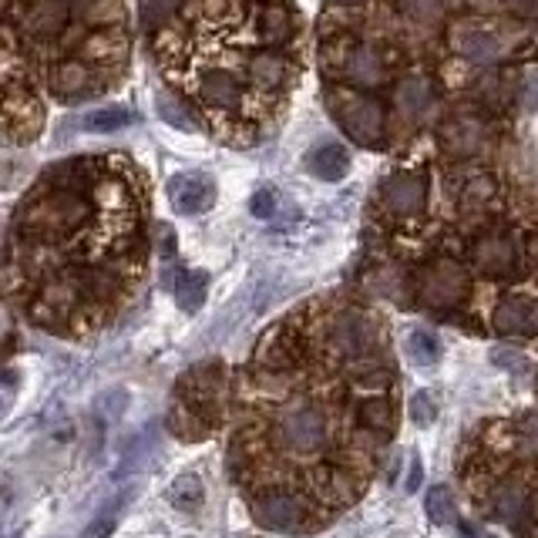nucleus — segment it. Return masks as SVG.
Masks as SVG:
<instances>
[{
  "label": "nucleus",
  "instance_id": "1",
  "mask_svg": "<svg viewBox=\"0 0 538 538\" xmlns=\"http://www.w3.org/2000/svg\"><path fill=\"white\" fill-rule=\"evenodd\" d=\"M51 189H37L17 212V236L27 243L54 246L78 233L91 216L88 199L74 185L48 182Z\"/></svg>",
  "mask_w": 538,
  "mask_h": 538
},
{
  "label": "nucleus",
  "instance_id": "2",
  "mask_svg": "<svg viewBox=\"0 0 538 538\" xmlns=\"http://www.w3.org/2000/svg\"><path fill=\"white\" fill-rule=\"evenodd\" d=\"M330 441V414L320 401H296L276 414V444L296 458H313Z\"/></svg>",
  "mask_w": 538,
  "mask_h": 538
},
{
  "label": "nucleus",
  "instance_id": "3",
  "mask_svg": "<svg viewBox=\"0 0 538 538\" xmlns=\"http://www.w3.org/2000/svg\"><path fill=\"white\" fill-rule=\"evenodd\" d=\"M417 296L431 310H458L468 300V273L454 259H434L417 276Z\"/></svg>",
  "mask_w": 538,
  "mask_h": 538
},
{
  "label": "nucleus",
  "instance_id": "4",
  "mask_svg": "<svg viewBox=\"0 0 538 538\" xmlns=\"http://www.w3.org/2000/svg\"><path fill=\"white\" fill-rule=\"evenodd\" d=\"M222 394H226V370L222 364H199L175 384V401L189 404L216 428L222 414Z\"/></svg>",
  "mask_w": 538,
  "mask_h": 538
},
{
  "label": "nucleus",
  "instance_id": "5",
  "mask_svg": "<svg viewBox=\"0 0 538 538\" xmlns=\"http://www.w3.org/2000/svg\"><path fill=\"white\" fill-rule=\"evenodd\" d=\"M249 512H253L259 525L273 528V532L293 535L306 528V502L286 485H269L263 491H256L253 502H249Z\"/></svg>",
  "mask_w": 538,
  "mask_h": 538
},
{
  "label": "nucleus",
  "instance_id": "6",
  "mask_svg": "<svg viewBox=\"0 0 538 538\" xmlns=\"http://www.w3.org/2000/svg\"><path fill=\"white\" fill-rule=\"evenodd\" d=\"M330 347L347 360H367L377 347V327L364 310H343L330 323Z\"/></svg>",
  "mask_w": 538,
  "mask_h": 538
},
{
  "label": "nucleus",
  "instance_id": "7",
  "mask_svg": "<svg viewBox=\"0 0 538 538\" xmlns=\"http://www.w3.org/2000/svg\"><path fill=\"white\" fill-rule=\"evenodd\" d=\"M340 125L347 128L350 138H357L360 145H377L384 135V108L367 95H350L337 105Z\"/></svg>",
  "mask_w": 538,
  "mask_h": 538
},
{
  "label": "nucleus",
  "instance_id": "8",
  "mask_svg": "<svg viewBox=\"0 0 538 538\" xmlns=\"http://www.w3.org/2000/svg\"><path fill=\"white\" fill-rule=\"evenodd\" d=\"M491 323L502 337H532V333H538V300L525 293L505 296L491 313Z\"/></svg>",
  "mask_w": 538,
  "mask_h": 538
},
{
  "label": "nucleus",
  "instance_id": "9",
  "mask_svg": "<svg viewBox=\"0 0 538 538\" xmlns=\"http://www.w3.org/2000/svg\"><path fill=\"white\" fill-rule=\"evenodd\" d=\"M471 259L485 276H512L518 266V249L515 239L505 233H488L481 236L475 249H471Z\"/></svg>",
  "mask_w": 538,
  "mask_h": 538
},
{
  "label": "nucleus",
  "instance_id": "10",
  "mask_svg": "<svg viewBox=\"0 0 538 538\" xmlns=\"http://www.w3.org/2000/svg\"><path fill=\"white\" fill-rule=\"evenodd\" d=\"M0 111H4V125L0 132L11 135V138H34L37 128H41V105L27 95V91H7L0 98Z\"/></svg>",
  "mask_w": 538,
  "mask_h": 538
},
{
  "label": "nucleus",
  "instance_id": "11",
  "mask_svg": "<svg viewBox=\"0 0 538 538\" xmlns=\"http://www.w3.org/2000/svg\"><path fill=\"white\" fill-rule=\"evenodd\" d=\"M169 196L182 216H199V212H209L212 202H216V185L206 175H175L169 182Z\"/></svg>",
  "mask_w": 538,
  "mask_h": 538
},
{
  "label": "nucleus",
  "instance_id": "12",
  "mask_svg": "<svg viewBox=\"0 0 538 538\" xmlns=\"http://www.w3.org/2000/svg\"><path fill=\"white\" fill-rule=\"evenodd\" d=\"M384 202L394 216H421L424 202H428V185H424L421 175H394L384 185Z\"/></svg>",
  "mask_w": 538,
  "mask_h": 538
},
{
  "label": "nucleus",
  "instance_id": "13",
  "mask_svg": "<svg viewBox=\"0 0 538 538\" xmlns=\"http://www.w3.org/2000/svg\"><path fill=\"white\" fill-rule=\"evenodd\" d=\"M71 17L68 0H37L31 7V14L24 17V31L34 37V41H51V37L64 34Z\"/></svg>",
  "mask_w": 538,
  "mask_h": 538
},
{
  "label": "nucleus",
  "instance_id": "14",
  "mask_svg": "<svg viewBox=\"0 0 538 538\" xmlns=\"http://www.w3.org/2000/svg\"><path fill=\"white\" fill-rule=\"evenodd\" d=\"M256 360L263 370L280 377V374H290V370H296L303 364V350H300V343H296L293 333H273V337L263 340Z\"/></svg>",
  "mask_w": 538,
  "mask_h": 538
},
{
  "label": "nucleus",
  "instance_id": "15",
  "mask_svg": "<svg viewBox=\"0 0 538 538\" xmlns=\"http://www.w3.org/2000/svg\"><path fill=\"white\" fill-rule=\"evenodd\" d=\"M199 95L206 98L212 108H222V111H236L239 105H243V85H239L236 74L226 71V68L202 71Z\"/></svg>",
  "mask_w": 538,
  "mask_h": 538
},
{
  "label": "nucleus",
  "instance_id": "16",
  "mask_svg": "<svg viewBox=\"0 0 538 538\" xmlns=\"http://www.w3.org/2000/svg\"><path fill=\"white\" fill-rule=\"evenodd\" d=\"M306 169L323 182H340L350 172V152L337 142H323L306 155Z\"/></svg>",
  "mask_w": 538,
  "mask_h": 538
},
{
  "label": "nucleus",
  "instance_id": "17",
  "mask_svg": "<svg viewBox=\"0 0 538 538\" xmlns=\"http://www.w3.org/2000/svg\"><path fill=\"white\" fill-rule=\"evenodd\" d=\"M528 498H532V491H528L518 478H508L491 491V515L502 518V522L518 525V518H522L528 508Z\"/></svg>",
  "mask_w": 538,
  "mask_h": 538
},
{
  "label": "nucleus",
  "instance_id": "18",
  "mask_svg": "<svg viewBox=\"0 0 538 538\" xmlns=\"http://www.w3.org/2000/svg\"><path fill=\"white\" fill-rule=\"evenodd\" d=\"M481 142H485V132H481L478 122H471V118H454L441 128V145L448 148L454 159H468V155H475Z\"/></svg>",
  "mask_w": 538,
  "mask_h": 538
},
{
  "label": "nucleus",
  "instance_id": "19",
  "mask_svg": "<svg viewBox=\"0 0 538 538\" xmlns=\"http://www.w3.org/2000/svg\"><path fill=\"white\" fill-rule=\"evenodd\" d=\"M357 421L360 428L370 431L374 438H384V434L394 431V404L387 394H374V397H364L357 404Z\"/></svg>",
  "mask_w": 538,
  "mask_h": 538
},
{
  "label": "nucleus",
  "instance_id": "20",
  "mask_svg": "<svg viewBox=\"0 0 538 538\" xmlns=\"http://www.w3.org/2000/svg\"><path fill=\"white\" fill-rule=\"evenodd\" d=\"M51 85L54 91H58L61 98H85L95 91V85H91V71H88V64H81V61H64L58 71H54V78H51Z\"/></svg>",
  "mask_w": 538,
  "mask_h": 538
},
{
  "label": "nucleus",
  "instance_id": "21",
  "mask_svg": "<svg viewBox=\"0 0 538 538\" xmlns=\"http://www.w3.org/2000/svg\"><path fill=\"white\" fill-rule=\"evenodd\" d=\"M165 424H169V431L182 441H202V438H209V431H212V424L206 421V417L196 414L189 404H182V401H175L169 407Z\"/></svg>",
  "mask_w": 538,
  "mask_h": 538
},
{
  "label": "nucleus",
  "instance_id": "22",
  "mask_svg": "<svg viewBox=\"0 0 538 538\" xmlns=\"http://www.w3.org/2000/svg\"><path fill=\"white\" fill-rule=\"evenodd\" d=\"M172 293H175V303H179L185 313H196V310H202V303H206L209 276L199 273V269H185V273L175 276Z\"/></svg>",
  "mask_w": 538,
  "mask_h": 538
},
{
  "label": "nucleus",
  "instance_id": "23",
  "mask_svg": "<svg viewBox=\"0 0 538 538\" xmlns=\"http://www.w3.org/2000/svg\"><path fill=\"white\" fill-rule=\"evenodd\" d=\"M169 502L179 508V512H199L202 502H206V485H202V478L196 471H185V475L172 481Z\"/></svg>",
  "mask_w": 538,
  "mask_h": 538
},
{
  "label": "nucleus",
  "instance_id": "24",
  "mask_svg": "<svg viewBox=\"0 0 538 538\" xmlns=\"http://www.w3.org/2000/svg\"><path fill=\"white\" fill-rule=\"evenodd\" d=\"M394 105L401 115L414 118L431 105V85L424 78H404L394 91Z\"/></svg>",
  "mask_w": 538,
  "mask_h": 538
},
{
  "label": "nucleus",
  "instance_id": "25",
  "mask_svg": "<svg viewBox=\"0 0 538 538\" xmlns=\"http://www.w3.org/2000/svg\"><path fill=\"white\" fill-rule=\"evenodd\" d=\"M343 71H347L350 81H357V85H374L380 78V58L374 54V48H367V44H360L347 54V64H343Z\"/></svg>",
  "mask_w": 538,
  "mask_h": 538
},
{
  "label": "nucleus",
  "instance_id": "26",
  "mask_svg": "<svg viewBox=\"0 0 538 538\" xmlns=\"http://www.w3.org/2000/svg\"><path fill=\"white\" fill-rule=\"evenodd\" d=\"M454 48H458V54H465L468 61L485 64L498 54V41L495 34H485V31H461L454 37Z\"/></svg>",
  "mask_w": 538,
  "mask_h": 538
},
{
  "label": "nucleus",
  "instance_id": "27",
  "mask_svg": "<svg viewBox=\"0 0 538 538\" xmlns=\"http://www.w3.org/2000/svg\"><path fill=\"white\" fill-rule=\"evenodd\" d=\"M290 31H293V17L286 7L266 4L263 11H259V37H263V41H286Z\"/></svg>",
  "mask_w": 538,
  "mask_h": 538
},
{
  "label": "nucleus",
  "instance_id": "28",
  "mask_svg": "<svg viewBox=\"0 0 538 538\" xmlns=\"http://www.w3.org/2000/svg\"><path fill=\"white\" fill-rule=\"evenodd\" d=\"M286 78V64L276 58V54H259V58H253V64H249V81H253L256 88H280Z\"/></svg>",
  "mask_w": 538,
  "mask_h": 538
},
{
  "label": "nucleus",
  "instance_id": "29",
  "mask_svg": "<svg viewBox=\"0 0 538 538\" xmlns=\"http://www.w3.org/2000/svg\"><path fill=\"white\" fill-rule=\"evenodd\" d=\"M407 357L421 367H431L441 360V340L428 330H411L407 333Z\"/></svg>",
  "mask_w": 538,
  "mask_h": 538
},
{
  "label": "nucleus",
  "instance_id": "30",
  "mask_svg": "<svg viewBox=\"0 0 538 538\" xmlns=\"http://www.w3.org/2000/svg\"><path fill=\"white\" fill-rule=\"evenodd\" d=\"M428 518L438 525H454L458 522V502H454V491L448 485H434L428 491Z\"/></svg>",
  "mask_w": 538,
  "mask_h": 538
},
{
  "label": "nucleus",
  "instance_id": "31",
  "mask_svg": "<svg viewBox=\"0 0 538 538\" xmlns=\"http://www.w3.org/2000/svg\"><path fill=\"white\" fill-rule=\"evenodd\" d=\"M132 111L128 108H118V105H111V108H98V111H91V115H85V128L88 132H118V128H125V125H132Z\"/></svg>",
  "mask_w": 538,
  "mask_h": 538
},
{
  "label": "nucleus",
  "instance_id": "32",
  "mask_svg": "<svg viewBox=\"0 0 538 538\" xmlns=\"http://www.w3.org/2000/svg\"><path fill=\"white\" fill-rule=\"evenodd\" d=\"M78 14L85 17V21H95V24L122 21V4H118V0H81Z\"/></svg>",
  "mask_w": 538,
  "mask_h": 538
},
{
  "label": "nucleus",
  "instance_id": "33",
  "mask_svg": "<svg viewBox=\"0 0 538 538\" xmlns=\"http://www.w3.org/2000/svg\"><path fill=\"white\" fill-rule=\"evenodd\" d=\"M401 11L417 24H434L444 14V0H401Z\"/></svg>",
  "mask_w": 538,
  "mask_h": 538
},
{
  "label": "nucleus",
  "instance_id": "34",
  "mask_svg": "<svg viewBox=\"0 0 538 538\" xmlns=\"http://www.w3.org/2000/svg\"><path fill=\"white\" fill-rule=\"evenodd\" d=\"M155 108H159V118L162 122H169L172 128H182V132H192V118H185V108L175 101L172 95H159L155 98Z\"/></svg>",
  "mask_w": 538,
  "mask_h": 538
},
{
  "label": "nucleus",
  "instance_id": "35",
  "mask_svg": "<svg viewBox=\"0 0 538 538\" xmlns=\"http://www.w3.org/2000/svg\"><path fill=\"white\" fill-rule=\"evenodd\" d=\"M411 421L417 428H428V424L438 421V401L431 397V391H417L411 397Z\"/></svg>",
  "mask_w": 538,
  "mask_h": 538
},
{
  "label": "nucleus",
  "instance_id": "36",
  "mask_svg": "<svg viewBox=\"0 0 538 538\" xmlns=\"http://www.w3.org/2000/svg\"><path fill=\"white\" fill-rule=\"evenodd\" d=\"M175 11V0H142V24L145 31H155L162 21H169Z\"/></svg>",
  "mask_w": 538,
  "mask_h": 538
},
{
  "label": "nucleus",
  "instance_id": "37",
  "mask_svg": "<svg viewBox=\"0 0 538 538\" xmlns=\"http://www.w3.org/2000/svg\"><path fill=\"white\" fill-rule=\"evenodd\" d=\"M518 444H522L525 454L538 458V414H525L518 421Z\"/></svg>",
  "mask_w": 538,
  "mask_h": 538
},
{
  "label": "nucleus",
  "instance_id": "38",
  "mask_svg": "<svg viewBox=\"0 0 538 538\" xmlns=\"http://www.w3.org/2000/svg\"><path fill=\"white\" fill-rule=\"evenodd\" d=\"M491 192H495V182H491V179H475L465 189V199H461V202H465V209H481L485 202H491Z\"/></svg>",
  "mask_w": 538,
  "mask_h": 538
},
{
  "label": "nucleus",
  "instance_id": "39",
  "mask_svg": "<svg viewBox=\"0 0 538 538\" xmlns=\"http://www.w3.org/2000/svg\"><path fill=\"white\" fill-rule=\"evenodd\" d=\"M125 404H128V394H125V391H108V394L98 401V411L108 414V421H115V417L125 411Z\"/></svg>",
  "mask_w": 538,
  "mask_h": 538
},
{
  "label": "nucleus",
  "instance_id": "40",
  "mask_svg": "<svg viewBox=\"0 0 538 538\" xmlns=\"http://www.w3.org/2000/svg\"><path fill=\"white\" fill-rule=\"evenodd\" d=\"M249 212H253V216H259V219H269V216L276 212V196H273L269 189L256 192L253 202H249Z\"/></svg>",
  "mask_w": 538,
  "mask_h": 538
},
{
  "label": "nucleus",
  "instance_id": "41",
  "mask_svg": "<svg viewBox=\"0 0 538 538\" xmlns=\"http://www.w3.org/2000/svg\"><path fill=\"white\" fill-rule=\"evenodd\" d=\"M522 105H525V111H538V68H532V71L525 74Z\"/></svg>",
  "mask_w": 538,
  "mask_h": 538
},
{
  "label": "nucleus",
  "instance_id": "42",
  "mask_svg": "<svg viewBox=\"0 0 538 538\" xmlns=\"http://www.w3.org/2000/svg\"><path fill=\"white\" fill-rule=\"evenodd\" d=\"M111 532H115V515H101L81 532V538H108Z\"/></svg>",
  "mask_w": 538,
  "mask_h": 538
},
{
  "label": "nucleus",
  "instance_id": "43",
  "mask_svg": "<svg viewBox=\"0 0 538 538\" xmlns=\"http://www.w3.org/2000/svg\"><path fill=\"white\" fill-rule=\"evenodd\" d=\"M421 478H424V461H421V454L411 451V465H407L404 488H407V491H417V488H421Z\"/></svg>",
  "mask_w": 538,
  "mask_h": 538
},
{
  "label": "nucleus",
  "instance_id": "44",
  "mask_svg": "<svg viewBox=\"0 0 538 538\" xmlns=\"http://www.w3.org/2000/svg\"><path fill=\"white\" fill-rule=\"evenodd\" d=\"M491 360H495V364H505V370H525V364H528L522 354H512V350H495Z\"/></svg>",
  "mask_w": 538,
  "mask_h": 538
},
{
  "label": "nucleus",
  "instance_id": "45",
  "mask_svg": "<svg viewBox=\"0 0 538 538\" xmlns=\"http://www.w3.org/2000/svg\"><path fill=\"white\" fill-rule=\"evenodd\" d=\"M159 246H162V256H175V229L172 226H159Z\"/></svg>",
  "mask_w": 538,
  "mask_h": 538
},
{
  "label": "nucleus",
  "instance_id": "46",
  "mask_svg": "<svg viewBox=\"0 0 538 538\" xmlns=\"http://www.w3.org/2000/svg\"><path fill=\"white\" fill-rule=\"evenodd\" d=\"M515 4L525 17H538V0H515Z\"/></svg>",
  "mask_w": 538,
  "mask_h": 538
},
{
  "label": "nucleus",
  "instance_id": "47",
  "mask_svg": "<svg viewBox=\"0 0 538 538\" xmlns=\"http://www.w3.org/2000/svg\"><path fill=\"white\" fill-rule=\"evenodd\" d=\"M343 4H357V0H343Z\"/></svg>",
  "mask_w": 538,
  "mask_h": 538
},
{
  "label": "nucleus",
  "instance_id": "48",
  "mask_svg": "<svg viewBox=\"0 0 538 538\" xmlns=\"http://www.w3.org/2000/svg\"><path fill=\"white\" fill-rule=\"evenodd\" d=\"M0 327H4V317H0Z\"/></svg>",
  "mask_w": 538,
  "mask_h": 538
},
{
  "label": "nucleus",
  "instance_id": "49",
  "mask_svg": "<svg viewBox=\"0 0 538 538\" xmlns=\"http://www.w3.org/2000/svg\"><path fill=\"white\" fill-rule=\"evenodd\" d=\"M485 538H495V535H485Z\"/></svg>",
  "mask_w": 538,
  "mask_h": 538
}]
</instances>
